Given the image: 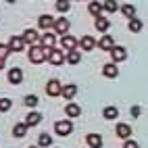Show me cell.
I'll use <instances>...</instances> for the list:
<instances>
[{
	"label": "cell",
	"mask_w": 148,
	"mask_h": 148,
	"mask_svg": "<svg viewBox=\"0 0 148 148\" xmlns=\"http://www.w3.org/2000/svg\"><path fill=\"white\" fill-rule=\"evenodd\" d=\"M8 52H11V50H8V46H4V44H0V58H2V61H4V56H6Z\"/></svg>",
	"instance_id": "cell-33"
},
{
	"label": "cell",
	"mask_w": 148,
	"mask_h": 148,
	"mask_svg": "<svg viewBox=\"0 0 148 148\" xmlns=\"http://www.w3.org/2000/svg\"><path fill=\"white\" fill-rule=\"evenodd\" d=\"M38 144H40V146H50V144H52V140H50V136L42 134V136H40V140H38Z\"/></svg>",
	"instance_id": "cell-31"
},
{
	"label": "cell",
	"mask_w": 148,
	"mask_h": 148,
	"mask_svg": "<svg viewBox=\"0 0 148 148\" xmlns=\"http://www.w3.org/2000/svg\"><path fill=\"white\" fill-rule=\"evenodd\" d=\"M111 56H113V61H125V48L121 46H113V50H111Z\"/></svg>",
	"instance_id": "cell-9"
},
{
	"label": "cell",
	"mask_w": 148,
	"mask_h": 148,
	"mask_svg": "<svg viewBox=\"0 0 148 148\" xmlns=\"http://www.w3.org/2000/svg\"><path fill=\"white\" fill-rule=\"evenodd\" d=\"M56 8L61 13H67L69 8H71V2H67V0H63V2H56Z\"/></svg>",
	"instance_id": "cell-30"
},
{
	"label": "cell",
	"mask_w": 148,
	"mask_h": 148,
	"mask_svg": "<svg viewBox=\"0 0 148 148\" xmlns=\"http://www.w3.org/2000/svg\"><path fill=\"white\" fill-rule=\"evenodd\" d=\"M13 134H15V138H23V136L27 134V125H25V123H17L15 130H13Z\"/></svg>",
	"instance_id": "cell-21"
},
{
	"label": "cell",
	"mask_w": 148,
	"mask_h": 148,
	"mask_svg": "<svg viewBox=\"0 0 148 148\" xmlns=\"http://www.w3.org/2000/svg\"><path fill=\"white\" fill-rule=\"evenodd\" d=\"M34 148H36V146H34Z\"/></svg>",
	"instance_id": "cell-37"
},
{
	"label": "cell",
	"mask_w": 148,
	"mask_h": 148,
	"mask_svg": "<svg viewBox=\"0 0 148 148\" xmlns=\"http://www.w3.org/2000/svg\"><path fill=\"white\" fill-rule=\"evenodd\" d=\"M102 115H104V119H115V117H117V115H119V111H117V108H115V106H106Z\"/></svg>",
	"instance_id": "cell-24"
},
{
	"label": "cell",
	"mask_w": 148,
	"mask_h": 148,
	"mask_svg": "<svg viewBox=\"0 0 148 148\" xmlns=\"http://www.w3.org/2000/svg\"><path fill=\"white\" fill-rule=\"evenodd\" d=\"M38 25H40L42 29H48V27H52L54 25V19L50 15H42L40 19H38Z\"/></svg>",
	"instance_id": "cell-13"
},
{
	"label": "cell",
	"mask_w": 148,
	"mask_h": 148,
	"mask_svg": "<svg viewBox=\"0 0 148 148\" xmlns=\"http://www.w3.org/2000/svg\"><path fill=\"white\" fill-rule=\"evenodd\" d=\"M46 58H48V63H50V65H63L65 63V54L61 50H50V54H48Z\"/></svg>",
	"instance_id": "cell-3"
},
{
	"label": "cell",
	"mask_w": 148,
	"mask_h": 148,
	"mask_svg": "<svg viewBox=\"0 0 148 148\" xmlns=\"http://www.w3.org/2000/svg\"><path fill=\"white\" fill-rule=\"evenodd\" d=\"M65 113H67L69 117H79V115H82V108L77 106V104H73V102H69V104L65 106Z\"/></svg>",
	"instance_id": "cell-15"
},
{
	"label": "cell",
	"mask_w": 148,
	"mask_h": 148,
	"mask_svg": "<svg viewBox=\"0 0 148 148\" xmlns=\"http://www.w3.org/2000/svg\"><path fill=\"white\" fill-rule=\"evenodd\" d=\"M54 42H56V38H54L52 34H44V38H42V48L52 50V48H54Z\"/></svg>",
	"instance_id": "cell-11"
},
{
	"label": "cell",
	"mask_w": 148,
	"mask_h": 148,
	"mask_svg": "<svg viewBox=\"0 0 148 148\" xmlns=\"http://www.w3.org/2000/svg\"><path fill=\"white\" fill-rule=\"evenodd\" d=\"M88 8H90V13H92V15H96V17H100V11H102V4H100V2H90V6H88Z\"/></svg>",
	"instance_id": "cell-25"
},
{
	"label": "cell",
	"mask_w": 148,
	"mask_h": 148,
	"mask_svg": "<svg viewBox=\"0 0 148 148\" xmlns=\"http://www.w3.org/2000/svg\"><path fill=\"white\" fill-rule=\"evenodd\" d=\"M46 92H48V96H61V84L56 79H50L46 84Z\"/></svg>",
	"instance_id": "cell-4"
},
{
	"label": "cell",
	"mask_w": 148,
	"mask_h": 148,
	"mask_svg": "<svg viewBox=\"0 0 148 148\" xmlns=\"http://www.w3.org/2000/svg\"><path fill=\"white\" fill-rule=\"evenodd\" d=\"M40 121H42V115H40V113H29V115H27L25 125H38Z\"/></svg>",
	"instance_id": "cell-20"
},
{
	"label": "cell",
	"mask_w": 148,
	"mask_h": 148,
	"mask_svg": "<svg viewBox=\"0 0 148 148\" xmlns=\"http://www.w3.org/2000/svg\"><path fill=\"white\" fill-rule=\"evenodd\" d=\"M71 130H73V123L71 121H58L56 125H54V132L58 134V136H69V134H71Z\"/></svg>",
	"instance_id": "cell-2"
},
{
	"label": "cell",
	"mask_w": 148,
	"mask_h": 148,
	"mask_svg": "<svg viewBox=\"0 0 148 148\" xmlns=\"http://www.w3.org/2000/svg\"><path fill=\"white\" fill-rule=\"evenodd\" d=\"M54 29L58 34H67V29H69V21L67 19H58V21H54Z\"/></svg>",
	"instance_id": "cell-18"
},
{
	"label": "cell",
	"mask_w": 148,
	"mask_h": 148,
	"mask_svg": "<svg viewBox=\"0 0 148 148\" xmlns=\"http://www.w3.org/2000/svg\"><path fill=\"white\" fill-rule=\"evenodd\" d=\"M25 104H27V106H36V104H38V98H36V96H27V98H25Z\"/></svg>",
	"instance_id": "cell-32"
},
{
	"label": "cell",
	"mask_w": 148,
	"mask_h": 148,
	"mask_svg": "<svg viewBox=\"0 0 148 148\" xmlns=\"http://www.w3.org/2000/svg\"><path fill=\"white\" fill-rule=\"evenodd\" d=\"M61 94H63L65 98H73V96L77 94V86H75V84H69V86L61 88Z\"/></svg>",
	"instance_id": "cell-14"
},
{
	"label": "cell",
	"mask_w": 148,
	"mask_h": 148,
	"mask_svg": "<svg viewBox=\"0 0 148 148\" xmlns=\"http://www.w3.org/2000/svg\"><path fill=\"white\" fill-rule=\"evenodd\" d=\"M98 46L102 48V50H113V46H115V40L111 36H102L100 40H98Z\"/></svg>",
	"instance_id": "cell-7"
},
{
	"label": "cell",
	"mask_w": 148,
	"mask_h": 148,
	"mask_svg": "<svg viewBox=\"0 0 148 148\" xmlns=\"http://www.w3.org/2000/svg\"><path fill=\"white\" fill-rule=\"evenodd\" d=\"M121 13H123L125 17H132V19H134V15H136V8H134L132 4H123V6H121Z\"/></svg>",
	"instance_id": "cell-26"
},
{
	"label": "cell",
	"mask_w": 148,
	"mask_h": 148,
	"mask_svg": "<svg viewBox=\"0 0 148 148\" xmlns=\"http://www.w3.org/2000/svg\"><path fill=\"white\" fill-rule=\"evenodd\" d=\"M61 44L67 48V50H75V46H77V40H75L73 36H65L63 40H61Z\"/></svg>",
	"instance_id": "cell-16"
},
{
	"label": "cell",
	"mask_w": 148,
	"mask_h": 148,
	"mask_svg": "<svg viewBox=\"0 0 148 148\" xmlns=\"http://www.w3.org/2000/svg\"><path fill=\"white\" fill-rule=\"evenodd\" d=\"M79 44H82V48H84V50H92L96 42H94V38H92V36H84L82 40H79Z\"/></svg>",
	"instance_id": "cell-17"
},
{
	"label": "cell",
	"mask_w": 148,
	"mask_h": 148,
	"mask_svg": "<svg viewBox=\"0 0 148 148\" xmlns=\"http://www.w3.org/2000/svg\"><path fill=\"white\" fill-rule=\"evenodd\" d=\"M23 40H21V36H13L11 38V42H8V50H13V52H19V50H23Z\"/></svg>",
	"instance_id": "cell-6"
},
{
	"label": "cell",
	"mask_w": 148,
	"mask_h": 148,
	"mask_svg": "<svg viewBox=\"0 0 148 148\" xmlns=\"http://www.w3.org/2000/svg\"><path fill=\"white\" fill-rule=\"evenodd\" d=\"M86 142H88L90 148H102V138L98 134H88L86 136Z\"/></svg>",
	"instance_id": "cell-5"
},
{
	"label": "cell",
	"mask_w": 148,
	"mask_h": 148,
	"mask_svg": "<svg viewBox=\"0 0 148 148\" xmlns=\"http://www.w3.org/2000/svg\"><path fill=\"white\" fill-rule=\"evenodd\" d=\"M4 67V61H2V58H0V69H2Z\"/></svg>",
	"instance_id": "cell-36"
},
{
	"label": "cell",
	"mask_w": 148,
	"mask_h": 148,
	"mask_svg": "<svg viewBox=\"0 0 148 148\" xmlns=\"http://www.w3.org/2000/svg\"><path fill=\"white\" fill-rule=\"evenodd\" d=\"M132 115H134V117L140 115V106H132Z\"/></svg>",
	"instance_id": "cell-35"
},
{
	"label": "cell",
	"mask_w": 148,
	"mask_h": 148,
	"mask_svg": "<svg viewBox=\"0 0 148 148\" xmlns=\"http://www.w3.org/2000/svg\"><path fill=\"white\" fill-rule=\"evenodd\" d=\"M123 148H138V144H136V142H132V140H127V142L123 144Z\"/></svg>",
	"instance_id": "cell-34"
},
{
	"label": "cell",
	"mask_w": 148,
	"mask_h": 148,
	"mask_svg": "<svg viewBox=\"0 0 148 148\" xmlns=\"http://www.w3.org/2000/svg\"><path fill=\"white\" fill-rule=\"evenodd\" d=\"M67 63H71V65H77L82 61V54L77 52V50H69V54H67V58H65Z\"/></svg>",
	"instance_id": "cell-19"
},
{
	"label": "cell",
	"mask_w": 148,
	"mask_h": 148,
	"mask_svg": "<svg viewBox=\"0 0 148 148\" xmlns=\"http://www.w3.org/2000/svg\"><path fill=\"white\" fill-rule=\"evenodd\" d=\"M108 25H111V23H108L104 17H98V19H96V29H98V32H106Z\"/></svg>",
	"instance_id": "cell-23"
},
{
	"label": "cell",
	"mask_w": 148,
	"mask_h": 148,
	"mask_svg": "<svg viewBox=\"0 0 148 148\" xmlns=\"http://www.w3.org/2000/svg\"><path fill=\"white\" fill-rule=\"evenodd\" d=\"M8 82H11V84H21L23 82L21 69H11V73H8Z\"/></svg>",
	"instance_id": "cell-12"
},
{
	"label": "cell",
	"mask_w": 148,
	"mask_h": 148,
	"mask_svg": "<svg viewBox=\"0 0 148 148\" xmlns=\"http://www.w3.org/2000/svg\"><path fill=\"white\" fill-rule=\"evenodd\" d=\"M11 106H13V102L8 100V98H0V111H2V113H6Z\"/></svg>",
	"instance_id": "cell-28"
},
{
	"label": "cell",
	"mask_w": 148,
	"mask_h": 148,
	"mask_svg": "<svg viewBox=\"0 0 148 148\" xmlns=\"http://www.w3.org/2000/svg\"><path fill=\"white\" fill-rule=\"evenodd\" d=\"M117 136L123 138V140H127V138L132 136V127L127 123H119V125H117Z\"/></svg>",
	"instance_id": "cell-8"
},
{
	"label": "cell",
	"mask_w": 148,
	"mask_h": 148,
	"mask_svg": "<svg viewBox=\"0 0 148 148\" xmlns=\"http://www.w3.org/2000/svg\"><path fill=\"white\" fill-rule=\"evenodd\" d=\"M130 29H132V32H140V29H142V21L134 17L132 21H130Z\"/></svg>",
	"instance_id": "cell-27"
},
{
	"label": "cell",
	"mask_w": 148,
	"mask_h": 148,
	"mask_svg": "<svg viewBox=\"0 0 148 148\" xmlns=\"http://www.w3.org/2000/svg\"><path fill=\"white\" fill-rule=\"evenodd\" d=\"M21 40H23V44H34L38 40V34L34 32V29H25L23 36H21Z\"/></svg>",
	"instance_id": "cell-10"
},
{
	"label": "cell",
	"mask_w": 148,
	"mask_h": 148,
	"mask_svg": "<svg viewBox=\"0 0 148 148\" xmlns=\"http://www.w3.org/2000/svg\"><path fill=\"white\" fill-rule=\"evenodd\" d=\"M102 6H104V11H108V13H115L119 4H117V2H113V0H108V2H104Z\"/></svg>",
	"instance_id": "cell-29"
},
{
	"label": "cell",
	"mask_w": 148,
	"mask_h": 148,
	"mask_svg": "<svg viewBox=\"0 0 148 148\" xmlns=\"http://www.w3.org/2000/svg\"><path fill=\"white\" fill-rule=\"evenodd\" d=\"M44 48L42 46H32V50H29V61H32V63H44Z\"/></svg>",
	"instance_id": "cell-1"
},
{
	"label": "cell",
	"mask_w": 148,
	"mask_h": 148,
	"mask_svg": "<svg viewBox=\"0 0 148 148\" xmlns=\"http://www.w3.org/2000/svg\"><path fill=\"white\" fill-rule=\"evenodd\" d=\"M102 73H104L106 77H117V73H119V71H117V67H115V65H111V63H108V65H104Z\"/></svg>",
	"instance_id": "cell-22"
}]
</instances>
